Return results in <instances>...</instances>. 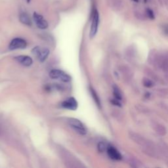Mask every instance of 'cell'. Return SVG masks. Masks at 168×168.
Returning a JSON list of instances; mask_svg holds the SVG:
<instances>
[{
    "label": "cell",
    "mask_w": 168,
    "mask_h": 168,
    "mask_svg": "<svg viewBox=\"0 0 168 168\" xmlns=\"http://www.w3.org/2000/svg\"><path fill=\"white\" fill-rule=\"evenodd\" d=\"M129 137L135 142L140 145L142 148H156V146L154 143L150 140L146 139L141 135H140L135 132L130 131H129Z\"/></svg>",
    "instance_id": "6da1fadb"
},
{
    "label": "cell",
    "mask_w": 168,
    "mask_h": 168,
    "mask_svg": "<svg viewBox=\"0 0 168 168\" xmlns=\"http://www.w3.org/2000/svg\"><path fill=\"white\" fill-rule=\"evenodd\" d=\"M68 123L71 128L79 134L84 135L87 133V131L86 128L79 120L76 118H70L68 120Z\"/></svg>",
    "instance_id": "7a4b0ae2"
},
{
    "label": "cell",
    "mask_w": 168,
    "mask_h": 168,
    "mask_svg": "<svg viewBox=\"0 0 168 168\" xmlns=\"http://www.w3.org/2000/svg\"><path fill=\"white\" fill-rule=\"evenodd\" d=\"M49 76L51 78L59 79L63 82H69L71 81V77L64 71L60 70H52L49 73Z\"/></svg>",
    "instance_id": "3957f363"
},
{
    "label": "cell",
    "mask_w": 168,
    "mask_h": 168,
    "mask_svg": "<svg viewBox=\"0 0 168 168\" xmlns=\"http://www.w3.org/2000/svg\"><path fill=\"white\" fill-rule=\"evenodd\" d=\"M32 52L41 62L45 61L49 54V49H42L40 47H35L32 49Z\"/></svg>",
    "instance_id": "277c9868"
},
{
    "label": "cell",
    "mask_w": 168,
    "mask_h": 168,
    "mask_svg": "<svg viewBox=\"0 0 168 168\" xmlns=\"http://www.w3.org/2000/svg\"><path fill=\"white\" fill-rule=\"evenodd\" d=\"M99 12L97 11V10L95 9L94 11H93L92 23L90 30V37L91 38L94 37L96 34H97L99 27Z\"/></svg>",
    "instance_id": "5b68a950"
},
{
    "label": "cell",
    "mask_w": 168,
    "mask_h": 168,
    "mask_svg": "<svg viewBox=\"0 0 168 168\" xmlns=\"http://www.w3.org/2000/svg\"><path fill=\"white\" fill-rule=\"evenodd\" d=\"M27 43L22 38H15L10 43L9 48L10 50H16V49H22L26 48Z\"/></svg>",
    "instance_id": "8992f818"
},
{
    "label": "cell",
    "mask_w": 168,
    "mask_h": 168,
    "mask_svg": "<svg viewBox=\"0 0 168 168\" xmlns=\"http://www.w3.org/2000/svg\"><path fill=\"white\" fill-rule=\"evenodd\" d=\"M33 18L36 26L40 29H46L48 27V23L43 16L39 15L37 13H34L33 15Z\"/></svg>",
    "instance_id": "52a82bcc"
},
{
    "label": "cell",
    "mask_w": 168,
    "mask_h": 168,
    "mask_svg": "<svg viewBox=\"0 0 168 168\" xmlns=\"http://www.w3.org/2000/svg\"><path fill=\"white\" fill-rule=\"evenodd\" d=\"M61 106L64 108L70 110V111H76L78 108V102L74 97H70L67 100L64 101L61 104Z\"/></svg>",
    "instance_id": "ba28073f"
},
{
    "label": "cell",
    "mask_w": 168,
    "mask_h": 168,
    "mask_svg": "<svg viewBox=\"0 0 168 168\" xmlns=\"http://www.w3.org/2000/svg\"><path fill=\"white\" fill-rule=\"evenodd\" d=\"M120 70L122 74L123 79L126 82H129L131 80L133 76V73L130 68L126 65H123L120 67Z\"/></svg>",
    "instance_id": "9c48e42d"
},
{
    "label": "cell",
    "mask_w": 168,
    "mask_h": 168,
    "mask_svg": "<svg viewBox=\"0 0 168 168\" xmlns=\"http://www.w3.org/2000/svg\"><path fill=\"white\" fill-rule=\"evenodd\" d=\"M151 127H152L156 133L158 134L159 135L164 136L166 134V129L163 125L161 124V123L153 121V122H151Z\"/></svg>",
    "instance_id": "30bf717a"
},
{
    "label": "cell",
    "mask_w": 168,
    "mask_h": 168,
    "mask_svg": "<svg viewBox=\"0 0 168 168\" xmlns=\"http://www.w3.org/2000/svg\"><path fill=\"white\" fill-rule=\"evenodd\" d=\"M107 153L110 158L115 160H120L122 159L120 153L113 147H108L107 148Z\"/></svg>",
    "instance_id": "8fae6325"
},
{
    "label": "cell",
    "mask_w": 168,
    "mask_h": 168,
    "mask_svg": "<svg viewBox=\"0 0 168 168\" xmlns=\"http://www.w3.org/2000/svg\"><path fill=\"white\" fill-rule=\"evenodd\" d=\"M15 59L24 67H30V66L32 65L33 62L32 58L26 55H20L16 57Z\"/></svg>",
    "instance_id": "7c38bea8"
},
{
    "label": "cell",
    "mask_w": 168,
    "mask_h": 168,
    "mask_svg": "<svg viewBox=\"0 0 168 168\" xmlns=\"http://www.w3.org/2000/svg\"><path fill=\"white\" fill-rule=\"evenodd\" d=\"M19 20L22 23L24 24H26L27 26H31L32 25V21L30 19L28 15L26 13H21L19 16Z\"/></svg>",
    "instance_id": "4fadbf2b"
},
{
    "label": "cell",
    "mask_w": 168,
    "mask_h": 168,
    "mask_svg": "<svg viewBox=\"0 0 168 168\" xmlns=\"http://www.w3.org/2000/svg\"><path fill=\"white\" fill-rule=\"evenodd\" d=\"M145 73L148 78H150L153 81H158V77L156 74L154 73V72L152 71L151 69L148 68H145Z\"/></svg>",
    "instance_id": "5bb4252c"
},
{
    "label": "cell",
    "mask_w": 168,
    "mask_h": 168,
    "mask_svg": "<svg viewBox=\"0 0 168 168\" xmlns=\"http://www.w3.org/2000/svg\"><path fill=\"white\" fill-rule=\"evenodd\" d=\"M135 55V51L133 47H129L125 51V57L128 60H131L134 59Z\"/></svg>",
    "instance_id": "9a60e30c"
},
{
    "label": "cell",
    "mask_w": 168,
    "mask_h": 168,
    "mask_svg": "<svg viewBox=\"0 0 168 168\" xmlns=\"http://www.w3.org/2000/svg\"><path fill=\"white\" fill-rule=\"evenodd\" d=\"M90 92H91V94L92 97L93 99V100L95 102V103L99 107V108H101V101H100V99H99V96L97 95V93H96L95 91L94 90V89L92 87H90Z\"/></svg>",
    "instance_id": "2e32d148"
},
{
    "label": "cell",
    "mask_w": 168,
    "mask_h": 168,
    "mask_svg": "<svg viewBox=\"0 0 168 168\" xmlns=\"http://www.w3.org/2000/svg\"><path fill=\"white\" fill-rule=\"evenodd\" d=\"M158 52L155 49H153V50L151 51L150 52L149 55H148V61L150 63V65H154V62H155V60L156 59V57L158 55Z\"/></svg>",
    "instance_id": "e0dca14e"
},
{
    "label": "cell",
    "mask_w": 168,
    "mask_h": 168,
    "mask_svg": "<svg viewBox=\"0 0 168 168\" xmlns=\"http://www.w3.org/2000/svg\"><path fill=\"white\" fill-rule=\"evenodd\" d=\"M113 93H114V96L115 99H118L119 101L122 100V95L121 93L119 88L116 85H113Z\"/></svg>",
    "instance_id": "ac0fdd59"
},
{
    "label": "cell",
    "mask_w": 168,
    "mask_h": 168,
    "mask_svg": "<svg viewBox=\"0 0 168 168\" xmlns=\"http://www.w3.org/2000/svg\"><path fill=\"white\" fill-rule=\"evenodd\" d=\"M128 164L130 165V166L133 167H140L142 166L141 162L139 161L137 159L135 158H130L128 161Z\"/></svg>",
    "instance_id": "d6986e66"
},
{
    "label": "cell",
    "mask_w": 168,
    "mask_h": 168,
    "mask_svg": "<svg viewBox=\"0 0 168 168\" xmlns=\"http://www.w3.org/2000/svg\"><path fill=\"white\" fill-rule=\"evenodd\" d=\"M135 108L137 109V111L140 112V113H142V114H148L150 112L149 108L144 105H141V104H137L135 106Z\"/></svg>",
    "instance_id": "ffe728a7"
},
{
    "label": "cell",
    "mask_w": 168,
    "mask_h": 168,
    "mask_svg": "<svg viewBox=\"0 0 168 168\" xmlns=\"http://www.w3.org/2000/svg\"><path fill=\"white\" fill-rule=\"evenodd\" d=\"M142 83V85H144L145 87H147V88H151L154 86V84L152 79H148V78H143Z\"/></svg>",
    "instance_id": "44dd1931"
},
{
    "label": "cell",
    "mask_w": 168,
    "mask_h": 168,
    "mask_svg": "<svg viewBox=\"0 0 168 168\" xmlns=\"http://www.w3.org/2000/svg\"><path fill=\"white\" fill-rule=\"evenodd\" d=\"M107 147L106 144L103 142H101L99 143L98 145V150L99 152H104V151H105L107 149Z\"/></svg>",
    "instance_id": "7402d4cb"
},
{
    "label": "cell",
    "mask_w": 168,
    "mask_h": 168,
    "mask_svg": "<svg viewBox=\"0 0 168 168\" xmlns=\"http://www.w3.org/2000/svg\"><path fill=\"white\" fill-rule=\"evenodd\" d=\"M146 13H147V15L149 18L154 19V18H155V16H154V13L151 9H147V10H146Z\"/></svg>",
    "instance_id": "603a6c76"
},
{
    "label": "cell",
    "mask_w": 168,
    "mask_h": 168,
    "mask_svg": "<svg viewBox=\"0 0 168 168\" xmlns=\"http://www.w3.org/2000/svg\"><path fill=\"white\" fill-rule=\"evenodd\" d=\"M120 101L119 100H118V99H111V103L112 104H114V105L115 106H122V104H121L120 103Z\"/></svg>",
    "instance_id": "cb8c5ba5"
},
{
    "label": "cell",
    "mask_w": 168,
    "mask_h": 168,
    "mask_svg": "<svg viewBox=\"0 0 168 168\" xmlns=\"http://www.w3.org/2000/svg\"><path fill=\"white\" fill-rule=\"evenodd\" d=\"M135 15H136V17L137 18H139L140 19V20H145V15L142 14V13H138V12H137L135 13Z\"/></svg>",
    "instance_id": "d4e9b609"
},
{
    "label": "cell",
    "mask_w": 168,
    "mask_h": 168,
    "mask_svg": "<svg viewBox=\"0 0 168 168\" xmlns=\"http://www.w3.org/2000/svg\"><path fill=\"white\" fill-rule=\"evenodd\" d=\"M162 31L166 35H168V24H164L162 26Z\"/></svg>",
    "instance_id": "484cf974"
},
{
    "label": "cell",
    "mask_w": 168,
    "mask_h": 168,
    "mask_svg": "<svg viewBox=\"0 0 168 168\" xmlns=\"http://www.w3.org/2000/svg\"><path fill=\"white\" fill-rule=\"evenodd\" d=\"M158 93L159 95L164 96L168 94V91L166 89H159V90L158 91Z\"/></svg>",
    "instance_id": "4316f807"
},
{
    "label": "cell",
    "mask_w": 168,
    "mask_h": 168,
    "mask_svg": "<svg viewBox=\"0 0 168 168\" xmlns=\"http://www.w3.org/2000/svg\"><path fill=\"white\" fill-rule=\"evenodd\" d=\"M161 1H163L166 5L168 4V0H161Z\"/></svg>",
    "instance_id": "83f0119b"
},
{
    "label": "cell",
    "mask_w": 168,
    "mask_h": 168,
    "mask_svg": "<svg viewBox=\"0 0 168 168\" xmlns=\"http://www.w3.org/2000/svg\"><path fill=\"white\" fill-rule=\"evenodd\" d=\"M133 1H135V2H137V3H138L139 1V0H133Z\"/></svg>",
    "instance_id": "f1b7e54d"
},
{
    "label": "cell",
    "mask_w": 168,
    "mask_h": 168,
    "mask_svg": "<svg viewBox=\"0 0 168 168\" xmlns=\"http://www.w3.org/2000/svg\"><path fill=\"white\" fill-rule=\"evenodd\" d=\"M166 79H167V80L168 81V74H167V75L166 76Z\"/></svg>",
    "instance_id": "f546056e"
},
{
    "label": "cell",
    "mask_w": 168,
    "mask_h": 168,
    "mask_svg": "<svg viewBox=\"0 0 168 168\" xmlns=\"http://www.w3.org/2000/svg\"><path fill=\"white\" fill-rule=\"evenodd\" d=\"M26 1H27V2H28V3H30V0H26Z\"/></svg>",
    "instance_id": "4dcf8cb0"
}]
</instances>
